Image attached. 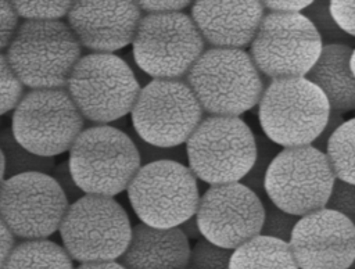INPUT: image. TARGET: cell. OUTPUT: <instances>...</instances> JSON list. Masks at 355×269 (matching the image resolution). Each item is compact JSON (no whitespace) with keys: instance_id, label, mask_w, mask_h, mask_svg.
Here are the masks:
<instances>
[{"instance_id":"30","label":"cell","mask_w":355,"mask_h":269,"mask_svg":"<svg viewBox=\"0 0 355 269\" xmlns=\"http://www.w3.org/2000/svg\"><path fill=\"white\" fill-rule=\"evenodd\" d=\"M0 72H1V115L8 112H14L21 100L25 97L26 86L19 79V76L14 72L11 65L8 64L6 55L1 53L0 55Z\"/></svg>"},{"instance_id":"11","label":"cell","mask_w":355,"mask_h":269,"mask_svg":"<svg viewBox=\"0 0 355 269\" xmlns=\"http://www.w3.org/2000/svg\"><path fill=\"white\" fill-rule=\"evenodd\" d=\"M85 123L67 89L28 90L11 118L18 143L37 155L51 158L72 148L86 129Z\"/></svg>"},{"instance_id":"17","label":"cell","mask_w":355,"mask_h":269,"mask_svg":"<svg viewBox=\"0 0 355 269\" xmlns=\"http://www.w3.org/2000/svg\"><path fill=\"white\" fill-rule=\"evenodd\" d=\"M143 12L136 1H73L67 22L89 53H108L132 44Z\"/></svg>"},{"instance_id":"13","label":"cell","mask_w":355,"mask_h":269,"mask_svg":"<svg viewBox=\"0 0 355 269\" xmlns=\"http://www.w3.org/2000/svg\"><path fill=\"white\" fill-rule=\"evenodd\" d=\"M322 50V37L302 12L268 11L248 53L258 71L275 80L306 76Z\"/></svg>"},{"instance_id":"34","label":"cell","mask_w":355,"mask_h":269,"mask_svg":"<svg viewBox=\"0 0 355 269\" xmlns=\"http://www.w3.org/2000/svg\"><path fill=\"white\" fill-rule=\"evenodd\" d=\"M50 175L60 184V187L62 189L64 194L67 196L69 204L78 201L80 197L85 196L83 190L78 186V183L73 179V175L71 172V166H69V161L68 159L57 164Z\"/></svg>"},{"instance_id":"15","label":"cell","mask_w":355,"mask_h":269,"mask_svg":"<svg viewBox=\"0 0 355 269\" xmlns=\"http://www.w3.org/2000/svg\"><path fill=\"white\" fill-rule=\"evenodd\" d=\"M196 216L204 238L236 250L261 234L265 208L255 191L236 182L209 186L201 194Z\"/></svg>"},{"instance_id":"42","label":"cell","mask_w":355,"mask_h":269,"mask_svg":"<svg viewBox=\"0 0 355 269\" xmlns=\"http://www.w3.org/2000/svg\"><path fill=\"white\" fill-rule=\"evenodd\" d=\"M351 69H352V72L355 75V47L352 49V54H351Z\"/></svg>"},{"instance_id":"33","label":"cell","mask_w":355,"mask_h":269,"mask_svg":"<svg viewBox=\"0 0 355 269\" xmlns=\"http://www.w3.org/2000/svg\"><path fill=\"white\" fill-rule=\"evenodd\" d=\"M19 14L17 12L12 1L1 0L0 1V47L1 53L7 50L10 43L14 40L21 24H19Z\"/></svg>"},{"instance_id":"16","label":"cell","mask_w":355,"mask_h":269,"mask_svg":"<svg viewBox=\"0 0 355 269\" xmlns=\"http://www.w3.org/2000/svg\"><path fill=\"white\" fill-rule=\"evenodd\" d=\"M288 244L300 269H347L355 261V225L322 208L300 218Z\"/></svg>"},{"instance_id":"37","label":"cell","mask_w":355,"mask_h":269,"mask_svg":"<svg viewBox=\"0 0 355 269\" xmlns=\"http://www.w3.org/2000/svg\"><path fill=\"white\" fill-rule=\"evenodd\" d=\"M344 122H345V119H344L343 114L331 111V114H330V116H329V121H327L324 129H323L322 133L316 137V140L312 143V146L316 147L318 150L326 153L327 144H329L331 136L334 134V132H336Z\"/></svg>"},{"instance_id":"31","label":"cell","mask_w":355,"mask_h":269,"mask_svg":"<svg viewBox=\"0 0 355 269\" xmlns=\"http://www.w3.org/2000/svg\"><path fill=\"white\" fill-rule=\"evenodd\" d=\"M132 140L135 141L140 158H141V165L157 162V161H178L180 164L187 162V153H186V146H178V147H159L150 144L144 141L130 126V129L126 130Z\"/></svg>"},{"instance_id":"38","label":"cell","mask_w":355,"mask_h":269,"mask_svg":"<svg viewBox=\"0 0 355 269\" xmlns=\"http://www.w3.org/2000/svg\"><path fill=\"white\" fill-rule=\"evenodd\" d=\"M262 3L269 12H280V14L304 12L312 4V1H262Z\"/></svg>"},{"instance_id":"35","label":"cell","mask_w":355,"mask_h":269,"mask_svg":"<svg viewBox=\"0 0 355 269\" xmlns=\"http://www.w3.org/2000/svg\"><path fill=\"white\" fill-rule=\"evenodd\" d=\"M330 11L338 26L355 39V1H330Z\"/></svg>"},{"instance_id":"29","label":"cell","mask_w":355,"mask_h":269,"mask_svg":"<svg viewBox=\"0 0 355 269\" xmlns=\"http://www.w3.org/2000/svg\"><path fill=\"white\" fill-rule=\"evenodd\" d=\"M73 1H19L12 6L24 21H61L68 15Z\"/></svg>"},{"instance_id":"43","label":"cell","mask_w":355,"mask_h":269,"mask_svg":"<svg viewBox=\"0 0 355 269\" xmlns=\"http://www.w3.org/2000/svg\"><path fill=\"white\" fill-rule=\"evenodd\" d=\"M347 269H355V261H354V262H352Z\"/></svg>"},{"instance_id":"26","label":"cell","mask_w":355,"mask_h":269,"mask_svg":"<svg viewBox=\"0 0 355 269\" xmlns=\"http://www.w3.org/2000/svg\"><path fill=\"white\" fill-rule=\"evenodd\" d=\"M302 14L316 28L323 44L343 43L355 47L354 37L347 35L336 22L330 11V1H312V4Z\"/></svg>"},{"instance_id":"18","label":"cell","mask_w":355,"mask_h":269,"mask_svg":"<svg viewBox=\"0 0 355 269\" xmlns=\"http://www.w3.org/2000/svg\"><path fill=\"white\" fill-rule=\"evenodd\" d=\"M262 1H194L190 17L209 47H250L265 17Z\"/></svg>"},{"instance_id":"4","label":"cell","mask_w":355,"mask_h":269,"mask_svg":"<svg viewBox=\"0 0 355 269\" xmlns=\"http://www.w3.org/2000/svg\"><path fill=\"white\" fill-rule=\"evenodd\" d=\"M68 161L85 194L108 197L128 190L141 168L139 150L129 133L112 125L86 128L69 150Z\"/></svg>"},{"instance_id":"5","label":"cell","mask_w":355,"mask_h":269,"mask_svg":"<svg viewBox=\"0 0 355 269\" xmlns=\"http://www.w3.org/2000/svg\"><path fill=\"white\" fill-rule=\"evenodd\" d=\"M65 89L86 121L108 125L132 112L141 85L125 58L86 53L75 65Z\"/></svg>"},{"instance_id":"2","label":"cell","mask_w":355,"mask_h":269,"mask_svg":"<svg viewBox=\"0 0 355 269\" xmlns=\"http://www.w3.org/2000/svg\"><path fill=\"white\" fill-rule=\"evenodd\" d=\"M3 54L29 90L65 89L83 47L67 21H22Z\"/></svg>"},{"instance_id":"20","label":"cell","mask_w":355,"mask_h":269,"mask_svg":"<svg viewBox=\"0 0 355 269\" xmlns=\"http://www.w3.org/2000/svg\"><path fill=\"white\" fill-rule=\"evenodd\" d=\"M352 46L334 43L323 44L319 60L305 76L327 97L331 111L348 112L355 110V75L351 69Z\"/></svg>"},{"instance_id":"6","label":"cell","mask_w":355,"mask_h":269,"mask_svg":"<svg viewBox=\"0 0 355 269\" xmlns=\"http://www.w3.org/2000/svg\"><path fill=\"white\" fill-rule=\"evenodd\" d=\"M132 230L125 208L114 197L85 194L69 204L58 233L71 258L85 263L119 259Z\"/></svg>"},{"instance_id":"41","label":"cell","mask_w":355,"mask_h":269,"mask_svg":"<svg viewBox=\"0 0 355 269\" xmlns=\"http://www.w3.org/2000/svg\"><path fill=\"white\" fill-rule=\"evenodd\" d=\"M75 269H126V268L118 261H110V262H85V263H79Z\"/></svg>"},{"instance_id":"19","label":"cell","mask_w":355,"mask_h":269,"mask_svg":"<svg viewBox=\"0 0 355 269\" xmlns=\"http://www.w3.org/2000/svg\"><path fill=\"white\" fill-rule=\"evenodd\" d=\"M190 255V240L179 227L159 229L139 222L119 262L126 269H187Z\"/></svg>"},{"instance_id":"9","label":"cell","mask_w":355,"mask_h":269,"mask_svg":"<svg viewBox=\"0 0 355 269\" xmlns=\"http://www.w3.org/2000/svg\"><path fill=\"white\" fill-rule=\"evenodd\" d=\"M205 46L190 14H144L132 43V55L151 79H184Z\"/></svg>"},{"instance_id":"22","label":"cell","mask_w":355,"mask_h":269,"mask_svg":"<svg viewBox=\"0 0 355 269\" xmlns=\"http://www.w3.org/2000/svg\"><path fill=\"white\" fill-rule=\"evenodd\" d=\"M1 269H75L67 250L47 238L21 240Z\"/></svg>"},{"instance_id":"1","label":"cell","mask_w":355,"mask_h":269,"mask_svg":"<svg viewBox=\"0 0 355 269\" xmlns=\"http://www.w3.org/2000/svg\"><path fill=\"white\" fill-rule=\"evenodd\" d=\"M265 79L248 51L215 47H208L184 78L204 112L219 116H240L258 105Z\"/></svg>"},{"instance_id":"25","label":"cell","mask_w":355,"mask_h":269,"mask_svg":"<svg viewBox=\"0 0 355 269\" xmlns=\"http://www.w3.org/2000/svg\"><path fill=\"white\" fill-rule=\"evenodd\" d=\"M255 141H257V158L252 168L244 176L241 183L250 187L263 200L266 198L265 177H266L268 169L282 148L279 144L272 141L262 130L255 132Z\"/></svg>"},{"instance_id":"8","label":"cell","mask_w":355,"mask_h":269,"mask_svg":"<svg viewBox=\"0 0 355 269\" xmlns=\"http://www.w3.org/2000/svg\"><path fill=\"white\" fill-rule=\"evenodd\" d=\"M126 191L140 222L159 229L179 227L194 216L201 198L196 175L178 161L141 165Z\"/></svg>"},{"instance_id":"21","label":"cell","mask_w":355,"mask_h":269,"mask_svg":"<svg viewBox=\"0 0 355 269\" xmlns=\"http://www.w3.org/2000/svg\"><path fill=\"white\" fill-rule=\"evenodd\" d=\"M230 269H300L290 244L257 236L233 251Z\"/></svg>"},{"instance_id":"14","label":"cell","mask_w":355,"mask_h":269,"mask_svg":"<svg viewBox=\"0 0 355 269\" xmlns=\"http://www.w3.org/2000/svg\"><path fill=\"white\" fill-rule=\"evenodd\" d=\"M69 201L50 173L29 172L1 182L0 214L19 240H43L60 230Z\"/></svg>"},{"instance_id":"23","label":"cell","mask_w":355,"mask_h":269,"mask_svg":"<svg viewBox=\"0 0 355 269\" xmlns=\"http://www.w3.org/2000/svg\"><path fill=\"white\" fill-rule=\"evenodd\" d=\"M0 141H1L0 151L7 161L6 179L11 176L22 175V173H29V172L51 173L54 166L57 165L54 162V158L37 155L26 150L24 146H21L15 139L11 126L1 130Z\"/></svg>"},{"instance_id":"7","label":"cell","mask_w":355,"mask_h":269,"mask_svg":"<svg viewBox=\"0 0 355 269\" xmlns=\"http://www.w3.org/2000/svg\"><path fill=\"white\" fill-rule=\"evenodd\" d=\"M184 146L189 168L209 186L241 182L257 158L255 133L240 116L205 115Z\"/></svg>"},{"instance_id":"10","label":"cell","mask_w":355,"mask_h":269,"mask_svg":"<svg viewBox=\"0 0 355 269\" xmlns=\"http://www.w3.org/2000/svg\"><path fill=\"white\" fill-rule=\"evenodd\" d=\"M336 179L326 153L312 144L286 147L268 169L265 193L275 205L301 218L326 208Z\"/></svg>"},{"instance_id":"39","label":"cell","mask_w":355,"mask_h":269,"mask_svg":"<svg viewBox=\"0 0 355 269\" xmlns=\"http://www.w3.org/2000/svg\"><path fill=\"white\" fill-rule=\"evenodd\" d=\"M17 236L12 233V230L4 223L1 222V255H0V266H3L10 254L14 251V248L17 247Z\"/></svg>"},{"instance_id":"12","label":"cell","mask_w":355,"mask_h":269,"mask_svg":"<svg viewBox=\"0 0 355 269\" xmlns=\"http://www.w3.org/2000/svg\"><path fill=\"white\" fill-rule=\"evenodd\" d=\"M204 110L184 79H153L141 87L130 112L133 130L159 147L186 144Z\"/></svg>"},{"instance_id":"27","label":"cell","mask_w":355,"mask_h":269,"mask_svg":"<svg viewBox=\"0 0 355 269\" xmlns=\"http://www.w3.org/2000/svg\"><path fill=\"white\" fill-rule=\"evenodd\" d=\"M233 251L212 244L202 237L191 247L187 269H230Z\"/></svg>"},{"instance_id":"40","label":"cell","mask_w":355,"mask_h":269,"mask_svg":"<svg viewBox=\"0 0 355 269\" xmlns=\"http://www.w3.org/2000/svg\"><path fill=\"white\" fill-rule=\"evenodd\" d=\"M179 229L184 233V236L189 238V240H196L198 241L200 238H202V234H201V230H200V226H198V222H197V216H191L190 219H187L186 222H183Z\"/></svg>"},{"instance_id":"28","label":"cell","mask_w":355,"mask_h":269,"mask_svg":"<svg viewBox=\"0 0 355 269\" xmlns=\"http://www.w3.org/2000/svg\"><path fill=\"white\" fill-rule=\"evenodd\" d=\"M262 201L265 208V218L261 234L290 243L293 230L300 220V216L288 214L284 209L279 208L268 198V196Z\"/></svg>"},{"instance_id":"24","label":"cell","mask_w":355,"mask_h":269,"mask_svg":"<svg viewBox=\"0 0 355 269\" xmlns=\"http://www.w3.org/2000/svg\"><path fill=\"white\" fill-rule=\"evenodd\" d=\"M326 154L336 177L355 184V118L345 121L334 132Z\"/></svg>"},{"instance_id":"36","label":"cell","mask_w":355,"mask_h":269,"mask_svg":"<svg viewBox=\"0 0 355 269\" xmlns=\"http://www.w3.org/2000/svg\"><path fill=\"white\" fill-rule=\"evenodd\" d=\"M143 14H171L182 12L184 8L191 7V1L187 0H173V1H136Z\"/></svg>"},{"instance_id":"32","label":"cell","mask_w":355,"mask_h":269,"mask_svg":"<svg viewBox=\"0 0 355 269\" xmlns=\"http://www.w3.org/2000/svg\"><path fill=\"white\" fill-rule=\"evenodd\" d=\"M326 208L344 215L355 225V184L336 179Z\"/></svg>"},{"instance_id":"3","label":"cell","mask_w":355,"mask_h":269,"mask_svg":"<svg viewBox=\"0 0 355 269\" xmlns=\"http://www.w3.org/2000/svg\"><path fill=\"white\" fill-rule=\"evenodd\" d=\"M330 114L327 97L305 76L269 80L258 104L261 130L283 148L312 144Z\"/></svg>"}]
</instances>
